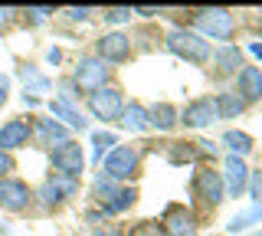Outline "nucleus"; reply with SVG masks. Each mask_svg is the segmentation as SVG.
<instances>
[{
    "mask_svg": "<svg viewBox=\"0 0 262 236\" xmlns=\"http://www.w3.org/2000/svg\"><path fill=\"white\" fill-rule=\"evenodd\" d=\"M196 33H200L203 39H229L233 36V27H236V20H233V13L223 10V7H210V10H196Z\"/></svg>",
    "mask_w": 262,
    "mask_h": 236,
    "instance_id": "1",
    "label": "nucleus"
},
{
    "mask_svg": "<svg viewBox=\"0 0 262 236\" xmlns=\"http://www.w3.org/2000/svg\"><path fill=\"white\" fill-rule=\"evenodd\" d=\"M167 50L174 56H184L190 62H207L210 59V43L193 30H170L167 36Z\"/></svg>",
    "mask_w": 262,
    "mask_h": 236,
    "instance_id": "2",
    "label": "nucleus"
},
{
    "mask_svg": "<svg viewBox=\"0 0 262 236\" xmlns=\"http://www.w3.org/2000/svg\"><path fill=\"white\" fill-rule=\"evenodd\" d=\"M53 167H56V174H62V177H79L82 167H85L82 144L72 141V138L62 141V144H56V148H53Z\"/></svg>",
    "mask_w": 262,
    "mask_h": 236,
    "instance_id": "3",
    "label": "nucleus"
},
{
    "mask_svg": "<svg viewBox=\"0 0 262 236\" xmlns=\"http://www.w3.org/2000/svg\"><path fill=\"white\" fill-rule=\"evenodd\" d=\"M72 82L79 89H85V92L105 89V82H108V66H105L98 56H85V59H79L76 72H72Z\"/></svg>",
    "mask_w": 262,
    "mask_h": 236,
    "instance_id": "4",
    "label": "nucleus"
},
{
    "mask_svg": "<svg viewBox=\"0 0 262 236\" xmlns=\"http://www.w3.org/2000/svg\"><path fill=\"white\" fill-rule=\"evenodd\" d=\"M89 112H92L95 118L102 121H112V118H121V112H125V102H121V92L118 89H95V92H89Z\"/></svg>",
    "mask_w": 262,
    "mask_h": 236,
    "instance_id": "5",
    "label": "nucleus"
},
{
    "mask_svg": "<svg viewBox=\"0 0 262 236\" xmlns=\"http://www.w3.org/2000/svg\"><path fill=\"white\" fill-rule=\"evenodd\" d=\"M33 203V190L23 181H16V177H4L0 181V210H7V213H23Z\"/></svg>",
    "mask_w": 262,
    "mask_h": 236,
    "instance_id": "6",
    "label": "nucleus"
},
{
    "mask_svg": "<svg viewBox=\"0 0 262 236\" xmlns=\"http://www.w3.org/2000/svg\"><path fill=\"white\" fill-rule=\"evenodd\" d=\"M102 170H105V177H112L115 184L128 181V177L138 170V151L135 148H112L108 158L102 161Z\"/></svg>",
    "mask_w": 262,
    "mask_h": 236,
    "instance_id": "7",
    "label": "nucleus"
},
{
    "mask_svg": "<svg viewBox=\"0 0 262 236\" xmlns=\"http://www.w3.org/2000/svg\"><path fill=\"white\" fill-rule=\"evenodd\" d=\"M79 194V181L76 177H62V174H53L49 181L39 187V203L43 207H59L62 200H69V197H76Z\"/></svg>",
    "mask_w": 262,
    "mask_h": 236,
    "instance_id": "8",
    "label": "nucleus"
},
{
    "mask_svg": "<svg viewBox=\"0 0 262 236\" xmlns=\"http://www.w3.org/2000/svg\"><path fill=\"white\" fill-rule=\"evenodd\" d=\"M193 190H196V197H200L207 207L213 210L220 200L226 197V187H223V177L216 174V170H210V167H203L200 174H196V184H193Z\"/></svg>",
    "mask_w": 262,
    "mask_h": 236,
    "instance_id": "9",
    "label": "nucleus"
},
{
    "mask_svg": "<svg viewBox=\"0 0 262 236\" xmlns=\"http://www.w3.org/2000/svg\"><path fill=\"white\" fill-rule=\"evenodd\" d=\"M95 50H98V59L102 62H125L128 53H131V39L125 33H105L95 43Z\"/></svg>",
    "mask_w": 262,
    "mask_h": 236,
    "instance_id": "10",
    "label": "nucleus"
},
{
    "mask_svg": "<svg viewBox=\"0 0 262 236\" xmlns=\"http://www.w3.org/2000/svg\"><path fill=\"white\" fill-rule=\"evenodd\" d=\"M30 135H33L30 121H23V118H10L7 125H0V151L10 154L13 148H23V144L30 141Z\"/></svg>",
    "mask_w": 262,
    "mask_h": 236,
    "instance_id": "11",
    "label": "nucleus"
},
{
    "mask_svg": "<svg viewBox=\"0 0 262 236\" xmlns=\"http://www.w3.org/2000/svg\"><path fill=\"white\" fill-rule=\"evenodd\" d=\"M216 115V102L213 99H193L190 105L184 109V115H180V121H184L187 128H207Z\"/></svg>",
    "mask_w": 262,
    "mask_h": 236,
    "instance_id": "12",
    "label": "nucleus"
},
{
    "mask_svg": "<svg viewBox=\"0 0 262 236\" xmlns=\"http://www.w3.org/2000/svg\"><path fill=\"white\" fill-rule=\"evenodd\" d=\"M223 187H226V194H233V197H239V194L246 190V184H249V167L243 164V158H233L229 154L226 158V164H223Z\"/></svg>",
    "mask_w": 262,
    "mask_h": 236,
    "instance_id": "13",
    "label": "nucleus"
},
{
    "mask_svg": "<svg viewBox=\"0 0 262 236\" xmlns=\"http://www.w3.org/2000/svg\"><path fill=\"white\" fill-rule=\"evenodd\" d=\"M164 236H196L193 233V217L187 213L184 207H170L164 213Z\"/></svg>",
    "mask_w": 262,
    "mask_h": 236,
    "instance_id": "14",
    "label": "nucleus"
},
{
    "mask_svg": "<svg viewBox=\"0 0 262 236\" xmlns=\"http://www.w3.org/2000/svg\"><path fill=\"white\" fill-rule=\"evenodd\" d=\"M239 99L243 102L262 99V72L256 66H243L239 69Z\"/></svg>",
    "mask_w": 262,
    "mask_h": 236,
    "instance_id": "15",
    "label": "nucleus"
},
{
    "mask_svg": "<svg viewBox=\"0 0 262 236\" xmlns=\"http://www.w3.org/2000/svg\"><path fill=\"white\" fill-rule=\"evenodd\" d=\"M20 79H23V89L30 92V99H39V95H46L49 89H53V82H49L36 66H20ZM27 92H23V95H27Z\"/></svg>",
    "mask_w": 262,
    "mask_h": 236,
    "instance_id": "16",
    "label": "nucleus"
},
{
    "mask_svg": "<svg viewBox=\"0 0 262 236\" xmlns=\"http://www.w3.org/2000/svg\"><path fill=\"white\" fill-rule=\"evenodd\" d=\"M49 112H53V118H62L66 125L76 128V132H85V125H89V121L82 118V112L76 109V105H69V102H59V99H56L53 105H49Z\"/></svg>",
    "mask_w": 262,
    "mask_h": 236,
    "instance_id": "17",
    "label": "nucleus"
},
{
    "mask_svg": "<svg viewBox=\"0 0 262 236\" xmlns=\"http://www.w3.org/2000/svg\"><path fill=\"white\" fill-rule=\"evenodd\" d=\"M147 121H151V128H158V132H170V128L177 125V109L167 105V102H161L147 112Z\"/></svg>",
    "mask_w": 262,
    "mask_h": 236,
    "instance_id": "18",
    "label": "nucleus"
},
{
    "mask_svg": "<svg viewBox=\"0 0 262 236\" xmlns=\"http://www.w3.org/2000/svg\"><path fill=\"white\" fill-rule=\"evenodd\" d=\"M36 135H39V141H43V144H53V141L62 144V141H69V132H66L56 118H39L36 121Z\"/></svg>",
    "mask_w": 262,
    "mask_h": 236,
    "instance_id": "19",
    "label": "nucleus"
},
{
    "mask_svg": "<svg viewBox=\"0 0 262 236\" xmlns=\"http://www.w3.org/2000/svg\"><path fill=\"white\" fill-rule=\"evenodd\" d=\"M121 125L128 128V132H147L151 128V121H147V109H141L138 102H131L125 112H121Z\"/></svg>",
    "mask_w": 262,
    "mask_h": 236,
    "instance_id": "20",
    "label": "nucleus"
},
{
    "mask_svg": "<svg viewBox=\"0 0 262 236\" xmlns=\"http://www.w3.org/2000/svg\"><path fill=\"white\" fill-rule=\"evenodd\" d=\"M135 197H138L135 187H118V190L102 203V213H121V210H128L131 203H135Z\"/></svg>",
    "mask_w": 262,
    "mask_h": 236,
    "instance_id": "21",
    "label": "nucleus"
},
{
    "mask_svg": "<svg viewBox=\"0 0 262 236\" xmlns=\"http://www.w3.org/2000/svg\"><path fill=\"white\" fill-rule=\"evenodd\" d=\"M213 102H216V115H220V118H236V115L243 112V105H246L236 92H220Z\"/></svg>",
    "mask_w": 262,
    "mask_h": 236,
    "instance_id": "22",
    "label": "nucleus"
},
{
    "mask_svg": "<svg viewBox=\"0 0 262 236\" xmlns=\"http://www.w3.org/2000/svg\"><path fill=\"white\" fill-rule=\"evenodd\" d=\"M223 144L233 151V158H246V154L252 151V138L246 132H236V128H229V132L223 135Z\"/></svg>",
    "mask_w": 262,
    "mask_h": 236,
    "instance_id": "23",
    "label": "nucleus"
},
{
    "mask_svg": "<svg viewBox=\"0 0 262 236\" xmlns=\"http://www.w3.org/2000/svg\"><path fill=\"white\" fill-rule=\"evenodd\" d=\"M216 62H220V69H223V72H236V66H239V62H243V53L239 50H236V46H220V50H216Z\"/></svg>",
    "mask_w": 262,
    "mask_h": 236,
    "instance_id": "24",
    "label": "nucleus"
},
{
    "mask_svg": "<svg viewBox=\"0 0 262 236\" xmlns=\"http://www.w3.org/2000/svg\"><path fill=\"white\" fill-rule=\"evenodd\" d=\"M115 190H118V184H115L112 177H105V174H98V177H95V184H92V194H95V197L102 200V203L108 200Z\"/></svg>",
    "mask_w": 262,
    "mask_h": 236,
    "instance_id": "25",
    "label": "nucleus"
},
{
    "mask_svg": "<svg viewBox=\"0 0 262 236\" xmlns=\"http://www.w3.org/2000/svg\"><path fill=\"white\" fill-rule=\"evenodd\" d=\"M92 144H95V158H102L105 151L118 148V138H115L112 132H95V135H92Z\"/></svg>",
    "mask_w": 262,
    "mask_h": 236,
    "instance_id": "26",
    "label": "nucleus"
},
{
    "mask_svg": "<svg viewBox=\"0 0 262 236\" xmlns=\"http://www.w3.org/2000/svg\"><path fill=\"white\" fill-rule=\"evenodd\" d=\"M128 236H164V226L158 223V220H144V223L131 226Z\"/></svg>",
    "mask_w": 262,
    "mask_h": 236,
    "instance_id": "27",
    "label": "nucleus"
},
{
    "mask_svg": "<svg viewBox=\"0 0 262 236\" xmlns=\"http://www.w3.org/2000/svg\"><path fill=\"white\" fill-rule=\"evenodd\" d=\"M196 158V148H193V144H180V141H174V144H170V161H177V164H180V161H193Z\"/></svg>",
    "mask_w": 262,
    "mask_h": 236,
    "instance_id": "28",
    "label": "nucleus"
},
{
    "mask_svg": "<svg viewBox=\"0 0 262 236\" xmlns=\"http://www.w3.org/2000/svg\"><path fill=\"white\" fill-rule=\"evenodd\" d=\"M131 7H112V10H105V20L108 23H125V20H131Z\"/></svg>",
    "mask_w": 262,
    "mask_h": 236,
    "instance_id": "29",
    "label": "nucleus"
},
{
    "mask_svg": "<svg viewBox=\"0 0 262 236\" xmlns=\"http://www.w3.org/2000/svg\"><path fill=\"white\" fill-rule=\"evenodd\" d=\"M246 187H249L252 200H256V203H262V170H256V174L249 177V184H246Z\"/></svg>",
    "mask_w": 262,
    "mask_h": 236,
    "instance_id": "30",
    "label": "nucleus"
},
{
    "mask_svg": "<svg viewBox=\"0 0 262 236\" xmlns=\"http://www.w3.org/2000/svg\"><path fill=\"white\" fill-rule=\"evenodd\" d=\"M10 170H13V158H10L7 151H0V181H4V177L10 174Z\"/></svg>",
    "mask_w": 262,
    "mask_h": 236,
    "instance_id": "31",
    "label": "nucleus"
},
{
    "mask_svg": "<svg viewBox=\"0 0 262 236\" xmlns=\"http://www.w3.org/2000/svg\"><path fill=\"white\" fill-rule=\"evenodd\" d=\"M27 13H30L33 20H46V17H49V13H53V10H49V7H30Z\"/></svg>",
    "mask_w": 262,
    "mask_h": 236,
    "instance_id": "32",
    "label": "nucleus"
},
{
    "mask_svg": "<svg viewBox=\"0 0 262 236\" xmlns=\"http://www.w3.org/2000/svg\"><path fill=\"white\" fill-rule=\"evenodd\" d=\"M89 13H92L89 7H72V10H69V20H89Z\"/></svg>",
    "mask_w": 262,
    "mask_h": 236,
    "instance_id": "33",
    "label": "nucleus"
},
{
    "mask_svg": "<svg viewBox=\"0 0 262 236\" xmlns=\"http://www.w3.org/2000/svg\"><path fill=\"white\" fill-rule=\"evenodd\" d=\"M7 92H10V79H7V76H0V105L7 102Z\"/></svg>",
    "mask_w": 262,
    "mask_h": 236,
    "instance_id": "34",
    "label": "nucleus"
},
{
    "mask_svg": "<svg viewBox=\"0 0 262 236\" xmlns=\"http://www.w3.org/2000/svg\"><path fill=\"white\" fill-rule=\"evenodd\" d=\"M46 59H49V62H59V59H62V50H49Z\"/></svg>",
    "mask_w": 262,
    "mask_h": 236,
    "instance_id": "35",
    "label": "nucleus"
},
{
    "mask_svg": "<svg viewBox=\"0 0 262 236\" xmlns=\"http://www.w3.org/2000/svg\"><path fill=\"white\" fill-rule=\"evenodd\" d=\"M249 50H252V56H259V59H262V43H252Z\"/></svg>",
    "mask_w": 262,
    "mask_h": 236,
    "instance_id": "36",
    "label": "nucleus"
},
{
    "mask_svg": "<svg viewBox=\"0 0 262 236\" xmlns=\"http://www.w3.org/2000/svg\"><path fill=\"white\" fill-rule=\"evenodd\" d=\"M7 13H10V10H0V23H4V20H7Z\"/></svg>",
    "mask_w": 262,
    "mask_h": 236,
    "instance_id": "37",
    "label": "nucleus"
},
{
    "mask_svg": "<svg viewBox=\"0 0 262 236\" xmlns=\"http://www.w3.org/2000/svg\"><path fill=\"white\" fill-rule=\"evenodd\" d=\"M95 236H115V233H95Z\"/></svg>",
    "mask_w": 262,
    "mask_h": 236,
    "instance_id": "38",
    "label": "nucleus"
},
{
    "mask_svg": "<svg viewBox=\"0 0 262 236\" xmlns=\"http://www.w3.org/2000/svg\"><path fill=\"white\" fill-rule=\"evenodd\" d=\"M256 236H262V233H256Z\"/></svg>",
    "mask_w": 262,
    "mask_h": 236,
    "instance_id": "39",
    "label": "nucleus"
}]
</instances>
